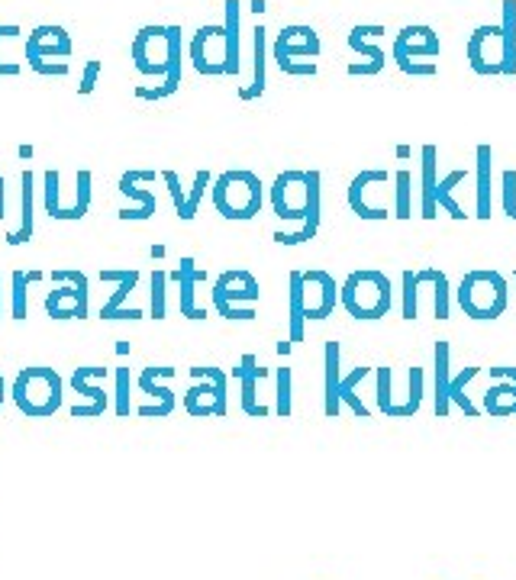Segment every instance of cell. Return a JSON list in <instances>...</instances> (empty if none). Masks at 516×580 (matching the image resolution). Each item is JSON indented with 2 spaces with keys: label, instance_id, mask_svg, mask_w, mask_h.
Wrapping results in <instances>:
<instances>
[{
  "label": "cell",
  "instance_id": "cell-1",
  "mask_svg": "<svg viewBox=\"0 0 516 580\" xmlns=\"http://www.w3.org/2000/svg\"><path fill=\"white\" fill-rule=\"evenodd\" d=\"M271 210L278 220L300 223L294 232H275L278 245H304L323 226V174L320 171H281L271 184Z\"/></svg>",
  "mask_w": 516,
  "mask_h": 580
},
{
  "label": "cell",
  "instance_id": "cell-2",
  "mask_svg": "<svg viewBox=\"0 0 516 580\" xmlns=\"http://www.w3.org/2000/svg\"><path fill=\"white\" fill-rule=\"evenodd\" d=\"M181 26H142L133 39V65L139 75L162 78L155 87H136L139 100H165L178 94L184 78V58H181Z\"/></svg>",
  "mask_w": 516,
  "mask_h": 580
},
{
  "label": "cell",
  "instance_id": "cell-3",
  "mask_svg": "<svg viewBox=\"0 0 516 580\" xmlns=\"http://www.w3.org/2000/svg\"><path fill=\"white\" fill-rule=\"evenodd\" d=\"M210 200L223 220L246 223L265 207V184L249 168H229L210 184Z\"/></svg>",
  "mask_w": 516,
  "mask_h": 580
},
{
  "label": "cell",
  "instance_id": "cell-4",
  "mask_svg": "<svg viewBox=\"0 0 516 580\" xmlns=\"http://www.w3.org/2000/svg\"><path fill=\"white\" fill-rule=\"evenodd\" d=\"M339 300L352 319H362V323H375L384 319L394 307V287L391 278L378 268H358L352 271L339 287Z\"/></svg>",
  "mask_w": 516,
  "mask_h": 580
},
{
  "label": "cell",
  "instance_id": "cell-5",
  "mask_svg": "<svg viewBox=\"0 0 516 580\" xmlns=\"http://www.w3.org/2000/svg\"><path fill=\"white\" fill-rule=\"evenodd\" d=\"M510 290H507V278L494 268H478L468 271L462 281H458L455 290V303L462 307V313L475 323H491V319H500L507 310Z\"/></svg>",
  "mask_w": 516,
  "mask_h": 580
},
{
  "label": "cell",
  "instance_id": "cell-6",
  "mask_svg": "<svg viewBox=\"0 0 516 580\" xmlns=\"http://www.w3.org/2000/svg\"><path fill=\"white\" fill-rule=\"evenodd\" d=\"M62 394H65V381L55 368H23L13 377L10 397L17 403V410L30 419H49L62 410Z\"/></svg>",
  "mask_w": 516,
  "mask_h": 580
},
{
  "label": "cell",
  "instance_id": "cell-7",
  "mask_svg": "<svg viewBox=\"0 0 516 580\" xmlns=\"http://www.w3.org/2000/svg\"><path fill=\"white\" fill-rule=\"evenodd\" d=\"M262 297V287H258L252 271L229 268L223 271L210 287V303L223 319L229 323H249L255 319V303Z\"/></svg>",
  "mask_w": 516,
  "mask_h": 580
},
{
  "label": "cell",
  "instance_id": "cell-8",
  "mask_svg": "<svg viewBox=\"0 0 516 580\" xmlns=\"http://www.w3.org/2000/svg\"><path fill=\"white\" fill-rule=\"evenodd\" d=\"M375 387H378V410L391 419H410L420 413L423 394H426V371L423 368H407V387L404 394L394 387V371L378 368L375 371Z\"/></svg>",
  "mask_w": 516,
  "mask_h": 580
},
{
  "label": "cell",
  "instance_id": "cell-9",
  "mask_svg": "<svg viewBox=\"0 0 516 580\" xmlns=\"http://www.w3.org/2000/svg\"><path fill=\"white\" fill-rule=\"evenodd\" d=\"M52 284L46 297V313L49 319H88L91 310V290H88V274L78 268H55Z\"/></svg>",
  "mask_w": 516,
  "mask_h": 580
},
{
  "label": "cell",
  "instance_id": "cell-10",
  "mask_svg": "<svg viewBox=\"0 0 516 580\" xmlns=\"http://www.w3.org/2000/svg\"><path fill=\"white\" fill-rule=\"evenodd\" d=\"M191 387L184 394V410L194 419L226 416V371L213 365L191 368Z\"/></svg>",
  "mask_w": 516,
  "mask_h": 580
},
{
  "label": "cell",
  "instance_id": "cell-11",
  "mask_svg": "<svg viewBox=\"0 0 516 580\" xmlns=\"http://www.w3.org/2000/svg\"><path fill=\"white\" fill-rule=\"evenodd\" d=\"M188 58L197 75L204 78H229V46H226V26L207 23L200 26L188 42Z\"/></svg>",
  "mask_w": 516,
  "mask_h": 580
},
{
  "label": "cell",
  "instance_id": "cell-12",
  "mask_svg": "<svg viewBox=\"0 0 516 580\" xmlns=\"http://www.w3.org/2000/svg\"><path fill=\"white\" fill-rule=\"evenodd\" d=\"M387 181H394V174L384 171V168L358 171L352 178V184H349V210L358 216V220H387V216H394L381 203Z\"/></svg>",
  "mask_w": 516,
  "mask_h": 580
},
{
  "label": "cell",
  "instance_id": "cell-13",
  "mask_svg": "<svg viewBox=\"0 0 516 580\" xmlns=\"http://www.w3.org/2000/svg\"><path fill=\"white\" fill-rule=\"evenodd\" d=\"M468 68L481 78L504 75V29H500V23H484L471 33Z\"/></svg>",
  "mask_w": 516,
  "mask_h": 580
},
{
  "label": "cell",
  "instance_id": "cell-14",
  "mask_svg": "<svg viewBox=\"0 0 516 580\" xmlns=\"http://www.w3.org/2000/svg\"><path fill=\"white\" fill-rule=\"evenodd\" d=\"M384 33H387V29L381 23H358V26L349 29V36H346L349 52H355L358 58H362V62L349 65L352 78H375V75H381V71H384L387 55L375 46V39L384 36Z\"/></svg>",
  "mask_w": 516,
  "mask_h": 580
},
{
  "label": "cell",
  "instance_id": "cell-15",
  "mask_svg": "<svg viewBox=\"0 0 516 580\" xmlns=\"http://www.w3.org/2000/svg\"><path fill=\"white\" fill-rule=\"evenodd\" d=\"M439 36L433 26L426 23H410L397 33L394 39V65L400 68V75L413 65V62H433L439 55Z\"/></svg>",
  "mask_w": 516,
  "mask_h": 580
},
{
  "label": "cell",
  "instance_id": "cell-16",
  "mask_svg": "<svg viewBox=\"0 0 516 580\" xmlns=\"http://www.w3.org/2000/svg\"><path fill=\"white\" fill-rule=\"evenodd\" d=\"M300 278H304V313H307V323L310 319H317V323H323V319L333 316V310L339 307V287L336 278L323 268H307L300 271Z\"/></svg>",
  "mask_w": 516,
  "mask_h": 580
},
{
  "label": "cell",
  "instance_id": "cell-17",
  "mask_svg": "<svg viewBox=\"0 0 516 580\" xmlns=\"http://www.w3.org/2000/svg\"><path fill=\"white\" fill-rule=\"evenodd\" d=\"M171 377H175V368H171V365H149V368H142V374H139V390L152 397V403L139 406V410H136L142 419H165V416L175 413V406H178L175 390L165 384V381H171Z\"/></svg>",
  "mask_w": 516,
  "mask_h": 580
},
{
  "label": "cell",
  "instance_id": "cell-18",
  "mask_svg": "<svg viewBox=\"0 0 516 580\" xmlns=\"http://www.w3.org/2000/svg\"><path fill=\"white\" fill-rule=\"evenodd\" d=\"M104 377H107V368H100V365L75 368V374H71L68 384H71V390H75V394H81L88 403H75V406H71V419H97V416L107 413L110 397H107V390L97 384V381H104Z\"/></svg>",
  "mask_w": 516,
  "mask_h": 580
},
{
  "label": "cell",
  "instance_id": "cell-19",
  "mask_svg": "<svg viewBox=\"0 0 516 580\" xmlns=\"http://www.w3.org/2000/svg\"><path fill=\"white\" fill-rule=\"evenodd\" d=\"M323 55V39L313 26L307 23H294V26H284L281 33L271 42V58L275 65L291 58V62H313V58Z\"/></svg>",
  "mask_w": 516,
  "mask_h": 580
},
{
  "label": "cell",
  "instance_id": "cell-20",
  "mask_svg": "<svg viewBox=\"0 0 516 580\" xmlns=\"http://www.w3.org/2000/svg\"><path fill=\"white\" fill-rule=\"evenodd\" d=\"M159 174L149 171V168H129L120 184H117V191L129 200H136V207H126L120 210L117 216L123 223H139V220H152L155 210H159V200H155V194L149 191V187H142V184H152Z\"/></svg>",
  "mask_w": 516,
  "mask_h": 580
},
{
  "label": "cell",
  "instance_id": "cell-21",
  "mask_svg": "<svg viewBox=\"0 0 516 580\" xmlns=\"http://www.w3.org/2000/svg\"><path fill=\"white\" fill-rule=\"evenodd\" d=\"M139 278H142V274L136 268H104V271H100V281L117 287L110 294V300L104 303V307H100V319L113 323V319H142V316H146V310L126 307V297L136 290Z\"/></svg>",
  "mask_w": 516,
  "mask_h": 580
},
{
  "label": "cell",
  "instance_id": "cell-22",
  "mask_svg": "<svg viewBox=\"0 0 516 580\" xmlns=\"http://www.w3.org/2000/svg\"><path fill=\"white\" fill-rule=\"evenodd\" d=\"M233 374L239 377V400H242V413L252 416V419H265L275 413V406L271 403H258V384L262 381H271V368H262L258 365V358L249 352L239 358V368H233Z\"/></svg>",
  "mask_w": 516,
  "mask_h": 580
},
{
  "label": "cell",
  "instance_id": "cell-23",
  "mask_svg": "<svg viewBox=\"0 0 516 580\" xmlns=\"http://www.w3.org/2000/svg\"><path fill=\"white\" fill-rule=\"evenodd\" d=\"M71 36L65 26L42 23L26 36V62H49V58H68L71 55Z\"/></svg>",
  "mask_w": 516,
  "mask_h": 580
},
{
  "label": "cell",
  "instance_id": "cell-24",
  "mask_svg": "<svg viewBox=\"0 0 516 580\" xmlns=\"http://www.w3.org/2000/svg\"><path fill=\"white\" fill-rule=\"evenodd\" d=\"M494 377V387H487L481 410L494 419H510L516 416V368L513 365H497L487 368Z\"/></svg>",
  "mask_w": 516,
  "mask_h": 580
},
{
  "label": "cell",
  "instance_id": "cell-25",
  "mask_svg": "<svg viewBox=\"0 0 516 580\" xmlns=\"http://www.w3.org/2000/svg\"><path fill=\"white\" fill-rule=\"evenodd\" d=\"M433 413L442 419L452 413V342L439 339L433 348Z\"/></svg>",
  "mask_w": 516,
  "mask_h": 580
},
{
  "label": "cell",
  "instance_id": "cell-26",
  "mask_svg": "<svg viewBox=\"0 0 516 580\" xmlns=\"http://www.w3.org/2000/svg\"><path fill=\"white\" fill-rule=\"evenodd\" d=\"M168 278L178 284V307H181V316L184 319H207V310L197 307V284L204 281V271L194 268V258L184 255L178 261V268L171 271Z\"/></svg>",
  "mask_w": 516,
  "mask_h": 580
},
{
  "label": "cell",
  "instance_id": "cell-27",
  "mask_svg": "<svg viewBox=\"0 0 516 580\" xmlns=\"http://www.w3.org/2000/svg\"><path fill=\"white\" fill-rule=\"evenodd\" d=\"M436 162H439V149L433 142H426L420 149V216L423 220H436L439 216V203H436Z\"/></svg>",
  "mask_w": 516,
  "mask_h": 580
},
{
  "label": "cell",
  "instance_id": "cell-28",
  "mask_svg": "<svg viewBox=\"0 0 516 580\" xmlns=\"http://www.w3.org/2000/svg\"><path fill=\"white\" fill-rule=\"evenodd\" d=\"M475 171H478V191H475V207L478 220H491L494 207V149L487 142H481L475 149Z\"/></svg>",
  "mask_w": 516,
  "mask_h": 580
},
{
  "label": "cell",
  "instance_id": "cell-29",
  "mask_svg": "<svg viewBox=\"0 0 516 580\" xmlns=\"http://www.w3.org/2000/svg\"><path fill=\"white\" fill-rule=\"evenodd\" d=\"M36 174L23 171L20 174V226L7 236V245H26L33 239L36 229Z\"/></svg>",
  "mask_w": 516,
  "mask_h": 580
},
{
  "label": "cell",
  "instance_id": "cell-30",
  "mask_svg": "<svg viewBox=\"0 0 516 580\" xmlns=\"http://www.w3.org/2000/svg\"><path fill=\"white\" fill-rule=\"evenodd\" d=\"M268 29L255 26L252 29V84L239 87V100H255L265 94L268 87Z\"/></svg>",
  "mask_w": 516,
  "mask_h": 580
},
{
  "label": "cell",
  "instance_id": "cell-31",
  "mask_svg": "<svg viewBox=\"0 0 516 580\" xmlns=\"http://www.w3.org/2000/svg\"><path fill=\"white\" fill-rule=\"evenodd\" d=\"M339 365H342V348L339 342H326L323 345V410L326 416H339V384H342V374H339Z\"/></svg>",
  "mask_w": 516,
  "mask_h": 580
},
{
  "label": "cell",
  "instance_id": "cell-32",
  "mask_svg": "<svg viewBox=\"0 0 516 580\" xmlns=\"http://www.w3.org/2000/svg\"><path fill=\"white\" fill-rule=\"evenodd\" d=\"M307 332V313H304V278L294 268L288 274V342L300 345Z\"/></svg>",
  "mask_w": 516,
  "mask_h": 580
},
{
  "label": "cell",
  "instance_id": "cell-33",
  "mask_svg": "<svg viewBox=\"0 0 516 580\" xmlns=\"http://www.w3.org/2000/svg\"><path fill=\"white\" fill-rule=\"evenodd\" d=\"M223 26H226V46H229V78L242 71V4L226 0L223 4Z\"/></svg>",
  "mask_w": 516,
  "mask_h": 580
},
{
  "label": "cell",
  "instance_id": "cell-34",
  "mask_svg": "<svg viewBox=\"0 0 516 580\" xmlns=\"http://www.w3.org/2000/svg\"><path fill=\"white\" fill-rule=\"evenodd\" d=\"M375 371H378V368L358 365V368H352L346 377H342V384H339V400L346 403L358 419H368V416H371V410L362 403V397H358V384L368 381V377H375Z\"/></svg>",
  "mask_w": 516,
  "mask_h": 580
},
{
  "label": "cell",
  "instance_id": "cell-35",
  "mask_svg": "<svg viewBox=\"0 0 516 580\" xmlns=\"http://www.w3.org/2000/svg\"><path fill=\"white\" fill-rule=\"evenodd\" d=\"M468 178V171L465 168H455V171H449L446 178H439V184H436V203H439V210L442 213H449L452 220H465V210H462V203L455 200V187L462 184Z\"/></svg>",
  "mask_w": 516,
  "mask_h": 580
},
{
  "label": "cell",
  "instance_id": "cell-36",
  "mask_svg": "<svg viewBox=\"0 0 516 580\" xmlns=\"http://www.w3.org/2000/svg\"><path fill=\"white\" fill-rule=\"evenodd\" d=\"M500 29H504V78L516 75V0L500 4Z\"/></svg>",
  "mask_w": 516,
  "mask_h": 580
},
{
  "label": "cell",
  "instance_id": "cell-37",
  "mask_svg": "<svg viewBox=\"0 0 516 580\" xmlns=\"http://www.w3.org/2000/svg\"><path fill=\"white\" fill-rule=\"evenodd\" d=\"M42 207L52 220H65V203H62V171L49 168L42 174Z\"/></svg>",
  "mask_w": 516,
  "mask_h": 580
},
{
  "label": "cell",
  "instance_id": "cell-38",
  "mask_svg": "<svg viewBox=\"0 0 516 580\" xmlns=\"http://www.w3.org/2000/svg\"><path fill=\"white\" fill-rule=\"evenodd\" d=\"M475 377H478V368H462L452 377V406H458V410H462L465 416H471V419L481 416V406L465 394L468 384L475 381Z\"/></svg>",
  "mask_w": 516,
  "mask_h": 580
},
{
  "label": "cell",
  "instance_id": "cell-39",
  "mask_svg": "<svg viewBox=\"0 0 516 580\" xmlns=\"http://www.w3.org/2000/svg\"><path fill=\"white\" fill-rule=\"evenodd\" d=\"M394 216L397 220L413 216V174L407 168L394 171Z\"/></svg>",
  "mask_w": 516,
  "mask_h": 580
},
{
  "label": "cell",
  "instance_id": "cell-40",
  "mask_svg": "<svg viewBox=\"0 0 516 580\" xmlns=\"http://www.w3.org/2000/svg\"><path fill=\"white\" fill-rule=\"evenodd\" d=\"M168 271L155 268L149 278V316L152 319H165L168 316Z\"/></svg>",
  "mask_w": 516,
  "mask_h": 580
},
{
  "label": "cell",
  "instance_id": "cell-41",
  "mask_svg": "<svg viewBox=\"0 0 516 580\" xmlns=\"http://www.w3.org/2000/svg\"><path fill=\"white\" fill-rule=\"evenodd\" d=\"M294 410V371L284 365L275 371V416H291Z\"/></svg>",
  "mask_w": 516,
  "mask_h": 580
},
{
  "label": "cell",
  "instance_id": "cell-42",
  "mask_svg": "<svg viewBox=\"0 0 516 580\" xmlns=\"http://www.w3.org/2000/svg\"><path fill=\"white\" fill-rule=\"evenodd\" d=\"M420 281H417V271H404V278H400V316L407 319H417L420 316V307H417V300H420Z\"/></svg>",
  "mask_w": 516,
  "mask_h": 580
},
{
  "label": "cell",
  "instance_id": "cell-43",
  "mask_svg": "<svg viewBox=\"0 0 516 580\" xmlns=\"http://www.w3.org/2000/svg\"><path fill=\"white\" fill-rule=\"evenodd\" d=\"M26 287H30V274L13 271V278H10V313H13V319L30 316V294H26Z\"/></svg>",
  "mask_w": 516,
  "mask_h": 580
},
{
  "label": "cell",
  "instance_id": "cell-44",
  "mask_svg": "<svg viewBox=\"0 0 516 580\" xmlns=\"http://www.w3.org/2000/svg\"><path fill=\"white\" fill-rule=\"evenodd\" d=\"M429 287H433V316L449 319L452 316V284H449V278L439 268H433V281H429Z\"/></svg>",
  "mask_w": 516,
  "mask_h": 580
},
{
  "label": "cell",
  "instance_id": "cell-45",
  "mask_svg": "<svg viewBox=\"0 0 516 580\" xmlns=\"http://www.w3.org/2000/svg\"><path fill=\"white\" fill-rule=\"evenodd\" d=\"M210 184H213V174L210 171H197L194 174V184H191V191H188V207H184V213H181L184 223H191L194 216H197L200 200H204V194L210 191Z\"/></svg>",
  "mask_w": 516,
  "mask_h": 580
},
{
  "label": "cell",
  "instance_id": "cell-46",
  "mask_svg": "<svg viewBox=\"0 0 516 580\" xmlns=\"http://www.w3.org/2000/svg\"><path fill=\"white\" fill-rule=\"evenodd\" d=\"M117 390H113V410H117V416H129L133 413V403H129V390H133V377H129V368H117Z\"/></svg>",
  "mask_w": 516,
  "mask_h": 580
},
{
  "label": "cell",
  "instance_id": "cell-47",
  "mask_svg": "<svg viewBox=\"0 0 516 580\" xmlns=\"http://www.w3.org/2000/svg\"><path fill=\"white\" fill-rule=\"evenodd\" d=\"M23 33V29L17 23H0V42H7V39H17ZM20 65L17 62H7L4 55H0V78H17L20 75Z\"/></svg>",
  "mask_w": 516,
  "mask_h": 580
},
{
  "label": "cell",
  "instance_id": "cell-48",
  "mask_svg": "<svg viewBox=\"0 0 516 580\" xmlns=\"http://www.w3.org/2000/svg\"><path fill=\"white\" fill-rule=\"evenodd\" d=\"M162 181L168 184V194H171V200H175V213L181 216L184 207H188V191H184V187H181L178 171H162Z\"/></svg>",
  "mask_w": 516,
  "mask_h": 580
},
{
  "label": "cell",
  "instance_id": "cell-49",
  "mask_svg": "<svg viewBox=\"0 0 516 580\" xmlns=\"http://www.w3.org/2000/svg\"><path fill=\"white\" fill-rule=\"evenodd\" d=\"M100 71H104V62H100V58H91V62L84 65V71H81V84H78V94H81V97L94 94V87H97Z\"/></svg>",
  "mask_w": 516,
  "mask_h": 580
},
{
  "label": "cell",
  "instance_id": "cell-50",
  "mask_svg": "<svg viewBox=\"0 0 516 580\" xmlns=\"http://www.w3.org/2000/svg\"><path fill=\"white\" fill-rule=\"evenodd\" d=\"M278 68L284 71V75H294V78H317L320 75L317 62H291V58H284V62H278Z\"/></svg>",
  "mask_w": 516,
  "mask_h": 580
},
{
  "label": "cell",
  "instance_id": "cell-51",
  "mask_svg": "<svg viewBox=\"0 0 516 580\" xmlns=\"http://www.w3.org/2000/svg\"><path fill=\"white\" fill-rule=\"evenodd\" d=\"M30 68L36 71V75H42V78H65L68 71H71L65 62H33Z\"/></svg>",
  "mask_w": 516,
  "mask_h": 580
},
{
  "label": "cell",
  "instance_id": "cell-52",
  "mask_svg": "<svg viewBox=\"0 0 516 580\" xmlns=\"http://www.w3.org/2000/svg\"><path fill=\"white\" fill-rule=\"evenodd\" d=\"M0 220H4V174H0Z\"/></svg>",
  "mask_w": 516,
  "mask_h": 580
},
{
  "label": "cell",
  "instance_id": "cell-53",
  "mask_svg": "<svg viewBox=\"0 0 516 580\" xmlns=\"http://www.w3.org/2000/svg\"><path fill=\"white\" fill-rule=\"evenodd\" d=\"M7 400V384H4V374H0V406H4Z\"/></svg>",
  "mask_w": 516,
  "mask_h": 580
},
{
  "label": "cell",
  "instance_id": "cell-54",
  "mask_svg": "<svg viewBox=\"0 0 516 580\" xmlns=\"http://www.w3.org/2000/svg\"><path fill=\"white\" fill-rule=\"evenodd\" d=\"M0 310H4V294H0Z\"/></svg>",
  "mask_w": 516,
  "mask_h": 580
},
{
  "label": "cell",
  "instance_id": "cell-55",
  "mask_svg": "<svg viewBox=\"0 0 516 580\" xmlns=\"http://www.w3.org/2000/svg\"><path fill=\"white\" fill-rule=\"evenodd\" d=\"M513 281H516V271H513Z\"/></svg>",
  "mask_w": 516,
  "mask_h": 580
}]
</instances>
